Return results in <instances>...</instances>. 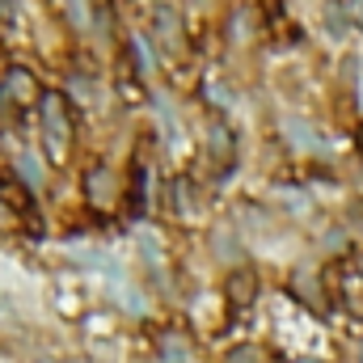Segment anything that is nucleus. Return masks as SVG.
<instances>
[{
  "mask_svg": "<svg viewBox=\"0 0 363 363\" xmlns=\"http://www.w3.org/2000/svg\"><path fill=\"white\" fill-rule=\"evenodd\" d=\"M0 228L4 233H26V237L43 233V220H38V207H34L30 190L13 178H0Z\"/></svg>",
  "mask_w": 363,
  "mask_h": 363,
  "instance_id": "nucleus-1",
  "label": "nucleus"
},
{
  "mask_svg": "<svg viewBox=\"0 0 363 363\" xmlns=\"http://www.w3.org/2000/svg\"><path fill=\"white\" fill-rule=\"evenodd\" d=\"M43 110V144H47V157L60 165L68 157V144H72V114H68V101L60 93H43L38 101Z\"/></svg>",
  "mask_w": 363,
  "mask_h": 363,
  "instance_id": "nucleus-2",
  "label": "nucleus"
},
{
  "mask_svg": "<svg viewBox=\"0 0 363 363\" xmlns=\"http://www.w3.org/2000/svg\"><path fill=\"white\" fill-rule=\"evenodd\" d=\"M30 101H43L38 81L26 68H9L4 81H0V110L4 114H21V106H30Z\"/></svg>",
  "mask_w": 363,
  "mask_h": 363,
  "instance_id": "nucleus-3",
  "label": "nucleus"
},
{
  "mask_svg": "<svg viewBox=\"0 0 363 363\" xmlns=\"http://www.w3.org/2000/svg\"><path fill=\"white\" fill-rule=\"evenodd\" d=\"M224 291H228V300H233L237 308H245V304L258 296V279H254V271H237L224 283Z\"/></svg>",
  "mask_w": 363,
  "mask_h": 363,
  "instance_id": "nucleus-4",
  "label": "nucleus"
},
{
  "mask_svg": "<svg viewBox=\"0 0 363 363\" xmlns=\"http://www.w3.org/2000/svg\"><path fill=\"white\" fill-rule=\"evenodd\" d=\"M207 157L220 161V169L233 165V135H228V127H211V135H207Z\"/></svg>",
  "mask_w": 363,
  "mask_h": 363,
  "instance_id": "nucleus-5",
  "label": "nucleus"
},
{
  "mask_svg": "<svg viewBox=\"0 0 363 363\" xmlns=\"http://www.w3.org/2000/svg\"><path fill=\"white\" fill-rule=\"evenodd\" d=\"M283 131H287V135H291L300 148H321V135H317L313 127H304L300 118H283Z\"/></svg>",
  "mask_w": 363,
  "mask_h": 363,
  "instance_id": "nucleus-6",
  "label": "nucleus"
},
{
  "mask_svg": "<svg viewBox=\"0 0 363 363\" xmlns=\"http://www.w3.org/2000/svg\"><path fill=\"white\" fill-rule=\"evenodd\" d=\"M157 30L169 38V47H182V30H178V21H174V9H169V4L157 9Z\"/></svg>",
  "mask_w": 363,
  "mask_h": 363,
  "instance_id": "nucleus-7",
  "label": "nucleus"
},
{
  "mask_svg": "<svg viewBox=\"0 0 363 363\" xmlns=\"http://www.w3.org/2000/svg\"><path fill=\"white\" fill-rule=\"evenodd\" d=\"M161 363H186V342H182V338H165V347H161Z\"/></svg>",
  "mask_w": 363,
  "mask_h": 363,
  "instance_id": "nucleus-8",
  "label": "nucleus"
},
{
  "mask_svg": "<svg viewBox=\"0 0 363 363\" xmlns=\"http://www.w3.org/2000/svg\"><path fill=\"white\" fill-rule=\"evenodd\" d=\"M101 178H106V169H93L89 174V199H101V194H106V182Z\"/></svg>",
  "mask_w": 363,
  "mask_h": 363,
  "instance_id": "nucleus-9",
  "label": "nucleus"
},
{
  "mask_svg": "<svg viewBox=\"0 0 363 363\" xmlns=\"http://www.w3.org/2000/svg\"><path fill=\"white\" fill-rule=\"evenodd\" d=\"M228 363H258V351H254V347H237V351L228 355Z\"/></svg>",
  "mask_w": 363,
  "mask_h": 363,
  "instance_id": "nucleus-10",
  "label": "nucleus"
},
{
  "mask_svg": "<svg viewBox=\"0 0 363 363\" xmlns=\"http://www.w3.org/2000/svg\"><path fill=\"white\" fill-rule=\"evenodd\" d=\"M338 9H342V13H347L355 26H363V0H355V4H338Z\"/></svg>",
  "mask_w": 363,
  "mask_h": 363,
  "instance_id": "nucleus-11",
  "label": "nucleus"
},
{
  "mask_svg": "<svg viewBox=\"0 0 363 363\" xmlns=\"http://www.w3.org/2000/svg\"><path fill=\"white\" fill-rule=\"evenodd\" d=\"M68 9H72V21H77V26H85V21H89V13H85V4H68Z\"/></svg>",
  "mask_w": 363,
  "mask_h": 363,
  "instance_id": "nucleus-12",
  "label": "nucleus"
},
{
  "mask_svg": "<svg viewBox=\"0 0 363 363\" xmlns=\"http://www.w3.org/2000/svg\"><path fill=\"white\" fill-rule=\"evenodd\" d=\"M0 17H17V4H4L0 0Z\"/></svg>",
  "mask_w": 363,
  "mask_h": 363,
  "instance_id": "nucleus-13",
  "label": "nucleus"
},
{
  "mask_svg": "<svg viewBox=\"0 0 363 363\" xmlns=\"http://www.w3.org/2000/svg\"><path fill=\"white\" fill-rule=\"evenodd\" d=\"M300 363H317V359H300Z\"/></svg>",
  "mask_w": 363,
  "mask_h": 363,
  "instance_id": "nucleus-14",
  "label": "nucleus"
},
{
  "mask_svg": "<svg viewBox=\"0 0 363 363\" xmlns=\"http://www.w3.org/2000/svg\"><path fill=\"white\" fill-rule=\"evenodd\" d=\"M152 363H161V359H152Z\"/></svg>",
  "mask_w": 363,
  "mask_h": 363,
  "instance_id": "nucleus-15",
  "label": "nucleus"
}]
</instances>
